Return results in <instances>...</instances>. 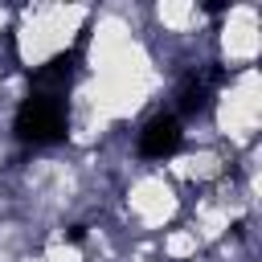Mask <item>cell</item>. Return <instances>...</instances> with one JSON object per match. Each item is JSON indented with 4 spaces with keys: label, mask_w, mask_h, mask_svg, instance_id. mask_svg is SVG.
<instances>
[{
    "label": "cell",
    "mask_w": 262,
    "mask_h": 262,
    "mask_svg": "<svg viewBox=\"0 0 262 262\" xmlns=\"http://www.w3.org/2000/svg\"><path fill=\"white\" fill-rule=\"evenodd\" d=\"M180 147V123L172 119V115H156L143 131H139V151L147 156V160H164V156H172Z\"/></svg>",
    "instance_id": "cell-2"
},
{
    "label": "cell",
    "mask_w": 262,
    "mask_h": 262,
    "mask_svg": "<svg viewBox=\"0 0 262 262\" xmlns=\"http://www.w3.org/2000/svg\"><path fill=\"white\" fill-rule=\"evenodd\" d=\"M16 135L25 143H53L66 135V102L57 90H33L16 106Z\"/></svg>",
    "instance_id": "cell-1"
},
{
    "label": "cell",
    "mask_w": 262,
    "mask_h": 262,
    "mask_svg": "<svg viewBox=\"0 0 262 262\" xmlns=\"http://www.w3.org/2000/svg\"><path fill=\"white\" fill-rule=\"evenodd\" d=\"M209 94H213V78L209 74H188L176 98H180V111L184 115H196V111L209 106Z\"/></svg>",
    "instance_id": "cell-3"
}]
</instances>
